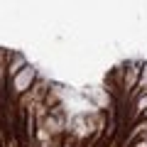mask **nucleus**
Returning <instances> with one entry per match:
<instances>
[{"label":"nucleus","mask_w":147,"mask_h":147,"mask_svg":"<svg viewBox=\"0 0 147 147\" xmlns=\"http://www.w3.org/2000/svg\"><path fill=\"white\" fill-rule=\"evenodd\" d=\"M34 81H37V71L30 66V64H27V66L22 69V71L17 74V76H15V79L10 81V86H12V96L22 98V96H25L27 91H30V86L34 84Z\"/></svg>","instance_id":"f257e3e1"},{"label":"nucleus","mask_w":147,"mask_h":147,"mask_svg":"<svg viewBox=\"0 0 147 147\" xmlns=\"http://www.w3.org/2000/svg\"><path fill=\"white\" fill-rule=\"evenodd\" d=\"M140 71H142V66H137V64H130V66H127L125 76H123V91H125V96H127V93H132V91L137 88Z\"/></svg>","instance_id":"f03ea898"},{"label":"nucleus","mask_w":147,"mask_h":147,"mask_svg":"<svg viewBox=\"0 0 147 147\" xmlns=\"http://www.w3.org/2000/svg\"><path fill=\"white\" fill-rule=\"evenodd\" d=\"M25 66H27L25 57H22V54H17V52H12V54H10V61H7V81H12Z\"/></svg>","instance_id":"7ed1b4c3"},{"label":"nucleus","mask_w":147,"mask_h":147,"mask_svg":"<svg viewBox=\"0 0 147 147\" xmlns=\"http://www.w3.org/2000/svg\"><path fill=\"white\" fill-rule=\"evenodd\" d=\"M147 93V64H142V71H140V81H137V88L132 91V96H145Z\"/></svg>","instance_id":"20e7f679"},{"label":"nucleus","mask_w":147,"mask_h":147,"mask_svg":"<svg viewBox=\"0 0 147 147\" xmlns=\"http://www.w3.org/2000/svg\"><path fill=\"white\" fill-rule=\"evenodd\" d=\"M145 110H147V93L137 98V108H135V113H137V115H142Z\"/></svg>","instance_id":"39448f33"},{"label":"nucleus","mask_w":147,"mask_h":147,"mask_svg":"<svg viewBox=\"0 0 147 147\" xmlns=\"http://www.w3.org/2000/svg\"><path fill=\"white\" fill-rule=\"evenodd\" d=\"M132 147H147V135L140 137V140H135V145H132Z\"/></svg>","instance_id":"423d86ee"},{"label":"nucleus","mask_w":147,"mask_h":147,"mask_svg":"<svg viewBox=\"0 0 147 147\" xmlns=\"http://www.w3.org/2000/svg\"><path fill=\"white\" fill-rule=\"evenodd\" d=\"M142 118H147V110H145V113H142Z\"/></svg>","instance_id":"0eeeda50"}]
</instances>
